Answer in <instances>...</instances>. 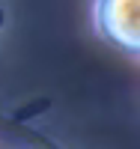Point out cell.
<instances>
[{
	"instance_id": "1",
	"label": "cell",
	"mask_w": 140,
	"mask_h": 149,
	"mask_svg": "<svg viewBox=\"0 0 140 149\" xmlns=\"http://www.w3.org/2000/svg\"><path fill=\"white\" fill-rule=\"evenodd\" d=\"M93 24L104 42L140 57V0H95Z\"/></svg>"
}]
</instances>
